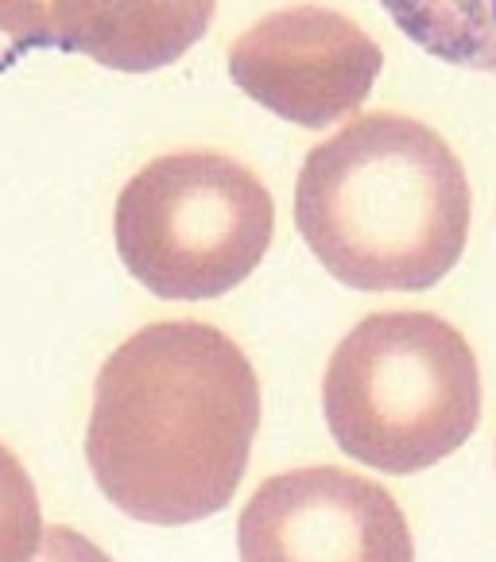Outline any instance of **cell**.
Returning <instances> with one entry per match:
<instances>
[{
    "label": "cell",
    "instance_id": "6da1fadb",
    "mask_svg": "<svg viewBox=\"0 0 496 562\" xmlns=\"http://www.w3.org/2000/svg\"><path fill=\"white\" fill-rule=\"evenodd\" d=\"M257 430L260 381L245 349L206 323H151L101 364L86 462L109 505L174 528L229 505Z\"/></svg>",
    "mask_w": 496,
    "mask_h": 562
},
{
    "label": "cell",
    "instance_id": "7a4b0ae2",
    "mask_svg": "<svg viewBox=\"0 0 496 562\" xmlns=\"http://www.w3.org/2000/svg\"><path fill=\"white\" fill-rule=\"evenodd\" d=\"M295 225L346 288L427 291L465 252L470 179L430 124L372 113L303 159Z\"/></svg>",
    "mask_w": 496,
    "mask_h": 562
},
{
    "label": "cell",
    "instance_id": "3957f363",
    "mask_svg": "<svg viewBox=\"0 0 496 562\" xmlns=\"http://www.w3.org/2000/svg\"><path fill=\"white\" fill-rule=\"evenodd\" d=\"M323 412L334 442L361 465L422 473L477 430V357L439 315H369L330 353Z\"/></svg>",
    "mask_w": 496,
    "mask_h": 562
},
{
    "label": "cell",
    "instance_id": "277c9868",
    "mask_svg": "<svg viewBox=\"0 0 496 562\" xmlns=\"http://www.w3.org/2000/svg\"><path fill=\"white\" fill-rule=\"evenodd\" d=\"M275 229L268 187L233 156L187 148L124 182L113 233L124 268L159 299H217L264 260Z\"/></svg>",
    "mask_w": 496,
    "mask_h": 562
},
{
    "label": "cell",
    "instance_id": "5b68a950",
    "mask_svg": "<svg viewBox=\"0 0 496 562\" xmlns=\"http://www.w3.org/2000/svg\"><path fill=\"white\" fill-rule=\"evenodd\" d=\"M237 547L240 562H415L388 488L338 465L268 477L240 513Z\"/></svg>",
    "mask_w": 496,
    "mask_h": 562
},
{
    "label": "cell",
    "instance_id": "8992f818",
    "mask_svg": "<svg viewBox=\"0 0 496 562\" xmlns=\"http://www.w3.org/2000/svg\"><path fill=\"white\" fill-rule=\"evenodd\" d=\"M384 67L381 43L334 9L268 12L229 47V78L268 113L298 128L353 116Z\"/></svg>",
    "mask_w": 496,
    "mask_h": 562
},
{
    "label": "cell",
    "instance_id": "52a82bcc",
    "mask_svg": "<svg viewBox=\"0 0 496 562\" xmlns=\"http://www.w3.org/2000/svg\"><path fill=\"white\" fill-rule=\"evenodd\" d=\"M214 4H0L16 47L86 50L113 70H159L202 40Z\"/></svg>",
    "mask_w": 496,
    "mask_h": 562
},
{
    "label": "cell",
    "instance_id": "ba28073f",
    "mask_svg": "<svg viewBox=\"0 0 496 562\" xmlns=\"http://www.w3.org/2000/svg\"><path fill=\"white\" fill-rule=\"evenodd\" d=\"M388 16L430 55L496 75V4H415L388 0Z\"/></svg>",
    "mask_w": 496,
    "mask_h": 562
},
{
    "label": "cell",
    "instance_id": "9c48e42d",
    "mask_svg": "<svg viewBox=\"0 0 496 562\" xmlns=\"http://www.w3.org/2000/svg\"><path fill=\"white\" fill-rule=\"evenodd\" d=\"M43 539L40 493L32 473L0 442V562H32Z\"/></svg>",
    "mask_w": 496,
    "mask_h": 562
},
{
    "label": "cell",
    "instance_id": "30bf717a",
    "mask_svg": "<svg viewBox=\"0 0 496 562\" xmlns=\"http://www.w3.org/2000/svg\"><path fill=\"white\" fill-rule=\"evenodd\" d=\"M32 562H113V559H109L93 539H86L82 531L50 524V528L43 531L40 547H35Z\"/></svg>",
    "mask_w": 496,
    "mask_h": 562
}]
</instances>
